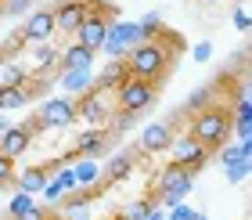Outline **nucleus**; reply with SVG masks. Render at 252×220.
Here are the masks:
<instances>
[{"label": "nucleus", "mask_w": 252, "mask_h": 220, "mask_svg": "<svg viewBox=\"0 0 252 220\" xmlns=\"http://www.w3.org/2000/svg\"><path fill=\"white\" fill-rule=\"evenodd\" d=\"M177 51L180 47H166V29H162L155 40H141V43L130 47V54H126V73L141 76V79H152V83H162V76L173 69Z\"/></svg>", "instance_id": "obj_1"}, {"label": "nucleus", "mask_w": 252, "mask_h": 220, "mask_svg": "<svg viewBox=\"0 0 252 220\" xmlns=\"http://www.w3.org/2000/svg\"><path fill=\"white\" fill-rule=\"evenodd\" d=\"M231 134V109L227 105H205L191 123V137L202 141L205 148H220Z\"/></svg>", "instance_id": "obj_2"}, {"label": "nucleus", "mask_w": 252, "mask_h": 220, "mask_svg": "<svg viewBox=\"0 0 252 220\" xmlns=\"http://www.w3.org/2000/svg\"><path fill=\"white\" fill-rule=\"evenodd\" d=\"M155 94H158V83H152V79H141V76H126L123 83L116 87V105H119V112L141 115V112L155 101Z\"/></svg>", "instance_id": "obj_3"}, {"label": "nucleus", "mask_w": 252, "mask_h": 220, "mask_svg": "<svg viewBox=\"0 0 252 220\" xmlns=\"http://www.w3.org/2000/svg\"><path fill=\"white\" fill-rule=\"evenodd\" d=\"M76 123V101H68V98H47L40 105L36 112V119H32L29 130H65V126H72Z\"/></svg>", "instance_id": "obj_4"}, {"label": "nucleus", "mask_w": 252, "mask_h": 220, "mask_svg": "<svg viewBox=\"0 0 252 220\" xmlns=\"http://www.w3.org/2000/svg\"><path fill=\"white\" fill-rule=\"evenodd\" d=\"M173 163H180L188 173H194V170H202L205 166V159H209V148H205L202 141H194V137L188 134V137H173Z\"/></svg>", "instance_id": "obj_5"}, {"label": "nucleus", "mask_w": 252, "mask_h": 220, "mask_svg": "<svg viewBox=\"0 0 252 220\" xmlns=\"http://www.w3.org/2000/svg\"><path fill=\"white\" fill-rule=\"evenodd\" d=\"M18 37L26 40V43H47L54 37V11L51 7H36L26 18V29H22Z\"/></svg>", "instance_id": "obj_6"}, {"label": "nucleus", "mask_w": 252, "mask_h": 220, "mask_svg": "<svg viewBox=\"0 0 252 220\" xmlns=\"http://www.w3.org/2000/svg\"><path fill=\"white\" fill-rule=\"evenodd\" d=\"M169 145H173V126L169 123H148L141 130V152L148 155H158V152H169Z\"/></svg>", "instance_id": "obj_7"}, {"label": "nucleus", "mask_w": 252, "mask_h": 220, "mask_svg": "<svg viewBox=\"0 0 252 220\" xmlns=\"http://www.w3.org/2000/svg\"><path fill=\"white\" fill-rule=\"evenodd\" d=\"M90 11V0H62L54 7V29H65V33H76L79 22L87 18Z\"/></svg>", "instance_id": "obj_8"}, {"label": "nucleus", "mask_w": 252, "mask_h": 220, "mask_svg": "<svg viewBox=\"0 0 252 220\" xmlns=\"http://www.w3.org/2000/svg\"><path fill=\"white\" fill-rule=\"evenodd\" d=\"M29 145H32V130H29V126H15V123H11L7 130L0 134V152L11 155V159L26 155V152H29Z\"/></svg>", "instance_id": "obj_9"}, {"label": "nucleus", "mask_w": 252, "mask_h": 220, "mask_svg": "<svg viewBox=\"0 0 252 220\" xmlns=\"http://www.w3.org/2000/svg\"><path fill=\"white\" fill-rule=\"evenodd\" d=\"M62 87L68 94H87L94 87V73L90 69H62Z\"/></svg>", "instance_id": "obj_10"}, {"label": "nucleus", "mask_w": 252, "mask_h": 220, "mask_svg": "<svg viewBox=\"0 0 252 220\" xmlns=\"http://www.w3.org/2000/svg\"><path fill=\"white\" fill-rule=\"evenodd\" d=\"M47 166H29L22 177H15V184H18V191H26V195H40V188L47 184L51 177H47Z\"/></svg>", "instance_id": "obj_11"}, {"label": "nucleus", "mask_w": 252, "mask_h": 220, "mask_svg": "<svg viewBox=\"0 0 252 220\" xmlns=\"http://www.w3.org/2000/svg\"><path fill=\"white\" fill-rule=\"evenodd\" d=\"M58 58H62V69H90V65H94V51L83 47V43H72V47H65Z\"/></svg>", "instance_id": "obj_12"}, {"label": "nucleus", "mask_w": 252, "mask_h": 220, "mask_svg": "<svg viewBox=\"0 0 252 220\" xmlns=\"http://www.w3.org/2000/svg\"><path fill=\"white\" fill-rule=\"evenodd\" d=\"M105 145H108V130H87V134H79L76 152L87 155V159H94V155H101V148H105Z\"/></svg>", "instance_id": "obj_13"}, {"label": "nucleus", "mask_w": 252, "mask_h": 220, "mask_svg": "<svg viewBox=\"0 0 252 220\" xmlns=\"http://www.w3.org/2000/svg\"><path fill=\"white\" fill-rule=\"evenodd\" d=\"M29 98H32V90H29V83H22V87H0V112L22 109V105H26Z\"/></svg>", "instance_id": "obj_14"}, {"label": "nucleus", "mask_w": 252, "mask_h": 220, "mask_svg": "<svg viewBox=\"0 0 252 220\" xmlns=\"http://www.w3.org/2000/svg\"><path fill=\"white\" fill-rule=\"evenodd\" d=\"M130 173H133V155H116V159H112V163L105 166V181H112V184H116V181H126V177H130Z\"/></svg>", "instance_id": "obj_15"}, {"label": "nucleus", "mask_w": 252, "mask_h": 220, "mask_svg": "<svg viewBox=\"0 0 252 220\" xmlns=\"http://www.w3.org/2000/svg\"><path fill=\"white\" fill-rule=\"evenodd\" d=\"M72 173H76V184H79V188H94L97 177H101V170H97L94 159H79V163L72 166Z\"/></svg>", "instance_id": "obj_16"}, {"label": "nucleus", "mask_w": 252, "mask_h": 220, "mask_svg": "<svg viewBox=\"0 0 252 220\" xmlns=\"http://www.w3.org/2000/svg\"><path fill=\"white\" fill-rule=\"evenodd\" d=\"M191 188H194V181H191V177H184V181H177V184H169V188H162V191H158V202H166V206L184 202L188 195H191Z\"/></svg>", "instance_id": "obj_17"}, {"label": "nucleus", "mask_w": 252, "mask_h": 220, "mask_svg": "<svg viewBox=\"0 0 252 220\" xmlns=\"http://www.w3.org/2000/svg\"><path fill=\"white\" fill-rule=\"evenodd\" d=\"M126 76H130V73H126V62H116V65H108L105 69V73H101V79H97V83L94 87H105V90H116L119 83H123V79Z\"/></svg>", "instance_id": "obj_18"}, {"label": "nucleus", "mask_w": 252, "mask_h": 220, "mask_svg": "<svg viewBox=\"0 0 252 220\" xmlns=\"http://www.w3.org/2000/svg\"><path fill=\"white\" fill-rule=\"evenodd\" d=\"M137 29H141V40H155L166 26H162V18H158L155 11H152V15H144L141 22H137Z\"/></svg>", "instance_id": "obj_19"}, {"label": "nucleus", "mask_w": 252, "mask_h": 220, "mask_svg": "<svg viewBox=\"0 0 252 220\" xmlns=\"http://www.w3.org/2000/svg\"><path fill=\"white\" fill-rule=\"evenodd\" d=\"M22 83H26V65L7 62L4 65V76H0V87H22Z\"/></svg>", "instance_id": "obj_20"}, {"label": "nucleus", "mask_w": 252, "mask_h": 220, "mask_svg": "<svg viewBox=\"0 0 252 220\" xmlns=\"http://www.w3.org/2000/svg\"><path fill=\"white\" fill-rule=\"evenodd\" d=\"M162 220H209V217L198 213V210H191V206H184V202H173V206H169V213H166Z\"/></svg>", "instance_id": "obj_21"}, {"label": "nucleus", "mask_w": 252, "mask_h": 220, "mask_svg": "<svg viewBox=\"0 0 252 220\" xmlns=\"http://www.w3.org/2000/svg\"><path fill=\"white\" fill-rule=\"evenodd\" d=\"M249 141H242V145H234V148H227V152H220V163L227 166V163H249Z\"/></svg>", "instance_id": "obj_22"}, {"label": "nucleus", "mask_w": 252, "mask_h": 220, "mask_svg": "<svg viewBox=\"0 0 252 220\" xmlns=\"http://www.w3.org/2000/svg\"><path fill=\"white\" fill-rule=\"evenodd\" d=\"M152 210V202H130L126 210H119L116 220H144V213Z\"/></svg>", "instance_id": "obj_23"}, {"label": "nucleus", "mask_w": 252, "mask_h": 220, "mask_svg": "<svg viewBox=\"0 0 252 220\" xmlns=\"http://www.w3.org/2000/svg\"><path fill=\"white\" fill-rule=\"evenodd\" d=\"M32 206H36V202H32V195H26V191H18L15 199H11V206H7V210H11V217H22V213H29Z\"/></svg>", "instance_id": "obj_24"}, {"label": "nucleus", "mask_w": 252, "mask_h": 220, "mask_svg": "<svg viewBox=\"0 0 252 220\" xmlns=\"http://www.w3.org/2000/svg\"><path fill=\"white\" fill-rule=\"evenodd\" d=\"M7 184H15V159L0 152V188H7Z\"/></svg>", "instance_id": "obj_25"}, {"label": "nucleus", "mask_w": 252, "mask_h": 220, "mask_svg": "<svg viewBox=\"0 0 252 220\" xmlns=\"http://www.w3.org/2000/svg\"><path fill=\"white\" fill-rule=\"evenodd\" d=\"M54 181L62 184V191L68 195V191H79V184H76V173H72V166H62L58 173H54Z\"/></svg>", "instance_id": "obj_26"}, {"label": "nucleus", "mask_w": 252, "mask_h": 220, "mask_svg": "<svg viewBox=\"0 0 252 220\" xmlns=\"http://www.w3.org/2000/svg\"><path fill=\"white\" fill-rule=\"evenodd\" d=\"M40 195H43V202H51V206H58V202L65 199V191H62V184H58V181H47V184L40 188Z\"/></svg>", "instance_id": "obj_27"}, {"label": "nucleus", "mask_w": 252, "mask_h": 220, "mask_svg": "<svg viewBox=\"0 0 252 220\" xmlns=\"http://www.w3.org/2000/svg\"><path fill=\"white\" fill-rule=\"evenodd\" d=\"M223 173H227V181H231V184H242L249 177V163H227Z\"/></svg>", "instance_id": "obj_28"}, {"label": "nucleus", "mask_w": 252, "mask_h": 220, "mask_svg": "<svg viewBox=\"0 0 252 220\" xmlns=\"http://www.w3.org/2000/svg\"><path fill=\"white\" fill-rule=\"evenodd\" d=\"M209 98H213V90H209V87H198V90H191V98H188V109H205V105H209Z\"/></svg>", "instance_id": "obj_29"}, {"label": "nucleus", "mask_w": 252, "mask_h": 220, "mask_svg": "<svg viewBox=\"0 0 252 220\" xmlns=\"http://www.w3.org/2000/svg\"><path fill=\"white\" fill-rule=\"evenodd\" d=\"M32 0H0V15H22Z\"/></svg>", "instance_id": "obj_30"}, {"label": "nucleus", "mask_w": 252, "mask_h": 220, "mask_svg": "<svg viewBox=\"0 0 252 220\" xmlns=\"http://www.w3.org/2000/svg\"><path fill=\"white\" fill-rule=\"evenodd\" d=\"M54 58H58V51H54V47H47V43H36V62H40V69H47Z\"/></svg>", "instance_id": "obj_31"}, {"label": "nucleus", "mask_w": 252, "mask_h": 220, "mask_svg": "<svg viewBox=\"0 0 252 220\" xmlns=\"http://www.w3.org/2000/svg\"><path fill=\"white\" fill-rule=\"evenodd\" d=\"M234 26H238V33H249V26H252L249 7H238V11H234Z\"/></svg>", "instance_id": "obj_32"}, {"label": "nucleus", "mask_w": 252, "mask_h": 220, "mask_svg": "<svg viewBox=\"0 0 252 220\" xmlns=\"http://www.w3.org/2000/svg\"><path fill=\"white\" fill-rule=\"evenodd\" d=\"M191 54H194V62H209V58H213V43H209V40H202Z\"/></svg>", "instance_id": "obj_33"}, {"label": "nucleus", "mask_w": 252, "mask_h": 220, "mask_svg": "<svg viewBox=\"0 0 252 220\" xmlns=\"http://www.w3.org/2000/svg\"><path fill=\"white\" fill-rule=\"evenodd\" d=\"M162 217H166V213H162V210H155V206H152V210L144 213V220H162Z\"/></svg>", "instance_id": "obj_34"}, {"label": "nucleus", "mask_w": 252, "mask_h": 220, "mask_svg": "<svg viewBox=\"0 0 252 220\" xmlns=\"http://www.w3.org/2000/svg\"><path fill=\"white\" fill-rule=\"evenodd\" d=\"M7 126H11V119H4V115H0V134H4Z\"/></svg>", "instance_id": "obj_35"}, {"label": "nucleus", "mask_w": 252, "mask_h": 220, "mask_svg": "<svg viewBox=\"0 0 252 220\" xmlns=\"http://www.w3.org/2000/svg\"><path fill=\"white\" fill-rule=\"evenodd\" d=\"M47 220H54V217H47ZM58 220H65V217H58Z\"/></svg>", "instance_id": "obj_36"}, {"label": "nucleus", "mask_w": 252, "mask_h": 220, "mask_svg": "<svg viewBox=\"0 0 252 220\" xmlns=\"http://www.w3.org/2000/svg\"><path fill=\"white\" fill-rule=\"evenodd\" d=\"M205 4H216V0H205Z\"/></svg>", "instance_id": "obj_37"}]
</instances>
